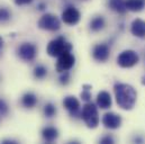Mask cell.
I'll use <instances>...</instances> for the list:
<instances>
[{"label": "cell", "mask_w": 145, "mask_h": 144, "mask_svg": "<svg viewBox=\"0 0 145 144\" xmlns=\"http://www.w3.org/2000/svg\"><path fill=\"white\" fill-rule=\"evenodd\" d=\"M34 77L36 79H44L47 74V69L44 67V65H37L34 69Z\"/></svg>", "instance_id": "cell-19"}, {"label": "cell", "mask_w": 145, "mask_h": 144, "mask_svg": "<svg viewBox=\"0 0 145 144\" xmlns=\"http://www.w3.org/2000/svg\"><path fill=\"white\" fill-rule=\"evenodd\" d=\"M131 32L132 34L136 37L144 38L145 37V22L142 19H135L133 20L131 25Z\"/></svg>", "instance_id": "cell-12"}, {"label": "cell", "mask_w": 145, "mask_h": 144, "mask_svg": "<svg viewBox=\"0 0 145 144\" xmlns=\"http://www.w3.org/2000/svg\"><path fill=\"white\" fill-rule=\"evenodd\" d=\"M55 114H56V107L52 103H48V104H46L44 106V115L46 117L51 118V117L55 116Z\"/></svg>", "instance_id": "cell-20"}, {"label": "cell", "mask_w": 145, "mask_h": 144, "mask_svg": "<svg viewBox=\"0 0 145 144\" xmlns=\"http://www.w3.org/2000/svg\"><path fill=\"white\" fill-rule=\"evenodd\" d=\"M81 117L89 128H96L99 124L98 109L95 104H92L90 101L83 106L82 111H81Z\"/></svg>", "instance_id": "cell-3"}, {"label": "cell", "mask_w": 145, "mask_h": 144, "mask_svg": "<svg viewBox=\"0 0 145 144\" xmlns=\"http://www.w3.org/2000/svg\"><path fill=\"white\" fill-rule=\"evenodd\" d=\"M75 63V58L71 53V51L65 52L63 54H61L57 59L56 62V71L62 73V72L69 71L70 69H72L73 65Z\"/></svg>", "instance_id": "cell-7"}, {"label": "cell", "mask_w": 145, "mask_h": 144, "mask_svg": "<svg viewBox=\"0 0 145 144\" xmlns=\"http://www.w3.org/2000/svg\"><path fill=\"white\" fill-rule=\"evenodd\" d=\"M140 61V56L135 51L126 50L121 52L117 58V63L121 68H132L136 65Z\"/></svg>", "instance_id": "cell-5"}, {"label": "cell", "mask_w": 145, "mask_h": 144, "mask_svg": "<svg viewBox=\"0 0 145 144\" xmlns=\"http://www.w3.org/2000/svg\"><path fill=\"white\" fill-rule=\"evenodd\" d=\"M114 90H115L116 101L119 107L125 110L133 109L136 104L137 94L132 86L126 83H116L114 86Z\"/></svg>", "instance_id": "cell-1"}, {"label": "cell", "mask_w": 145, "mask_h": 144, "mask_svg": "<svg viewBox=\"0 0 145 144\" xmlns=\"http://www.w3.org/2000/svg\"><path fill=\"white\" fill-rule=\"evenodd\" d=\"M90 89H91V86H88V84H84L83 86V90L81 92V98L82 100L89 103L91 100V94H90Z\"/></svg>", "instance_id": "cell-22"}, {"label": "cell", "mask_w": 145, "mask_h": 144, "mask_svg": "<svg viewBox=\"0 0 145 144\" xmlns=\"http://www.w3.org/2000/svg\"><path fill=\"white\" fill-rule=\"evenodd\" d=\"M127 10L138 12L143 10L145 7V0H125Z\"/></svg>", "instance_id": "cell-17"}, {"label": "cell", "mask_w": 145, "mask_h": 144, "mask_svg": "<svg viewBox=\"0 0 145 144\" xmlns=\"http://www.w3.org/2000/svg\"><path fill=\"white\" fill-rule=\"evenodd\" d=\"M100 143L111 144V143H114V139H112V136H110V135H106V136H104V137L100 140Z\"/></svg>", "instance_id": "cell-25"}, {"label": "cell", "mask_w": 145, "mask_h": 144, "mask_svg": "<svg viewBox=\"0 0 145 144\" xmlns=\"http://www.w3.org/2000/svg\"><path fill=\"white\" fill-rule=\"evenodd\" d=\"M18 56L26 62L33 61L37 55V47L33 43H23L17 50Z\"/></svg>", "instance_id": "cell-6"}, {"label": "cell", "mask_w": 145, "mask_h": 144, "mask_svg": "<svg viewBox=\"0 0 145 144\" xmlns=\"http://www.w3.org/2000/svg\"><path fill=\"white\" fill-rule=\"evenodd\" d=\"M105 25H106L105 18L103 16H97L90 22V29L92 32H99L105 27Z\"/></svg>", "instance_id": "cell-18"}, {"label": "cell", "mask_w": 145, "mask_h": 144, "mask_svg": "<svg viewBox=\"0 0 145 144\" xmlns=\"http://www.w3.org/2000/svg\"><path fill=\"white\" fill-rule=\"evenodd\" d=\"M33 0H15V3L17 6H23V5H28L31 3Z\"/></svg>", "instance_id": "cell-26"}, {"label": "cell", "mask_w": 145, "mask_h": 144, "mask_svg": "<svg viewBox=\"0 0 145 144\" xmlns=\"http://www.w3.org/2000/svg\"><path fill=\"white\" fill-rule=\"evenodd\" d=\"M108 6L112 11H115L117 14H120V15H124L127 11L125 0H109Z\"/></svg>", "instance_id": "cell-15"}, {"label": "cell", "mask_w": 145, "mask_h": 144, "mask_svg": "<svg viewBox=\"0 0 145 144\" xmlns=\"http://www.w3.org/2000/svg\"><path fill=\"white\" fill-rule=\"evenodd\" d=\"M63 106L70 113L72 117H76L80 110V103L74 96H68L63 100Z\"/></svg>", "instance_id": "cell-11"}, {"label": "cell", "mask_w": 145, "mask_h": 144, "mask_svg": "<svg viewBox=\"0 0 145 144\" xmlns=\"http://www.w3.org/2000/svg\"><path fill=\"white\" fill-rule=\"evenodd\" d=\"M71 50H72V44L67 42V39L63 36H59L57 38H55L48 43L46 52L52 58H59L61 54L69 52Z\"/></svg>", "instance_id": "cell-2"}, {"label": "cell", "mask_w": 145, "mask_h": 144, "mask_svg": "<svg viewBox=\"0 0 145 144\" xmlns=\"http://www.w3.org/2000/svg\"><path fill=\"white\" fill-rule=\"evenodd\" d=\"M80 18H81L80 11L73 6L67 7L62 12V20L67 25H76L80 22Z\"/></svg>", "instance_id": "cell-8"}, {"label": "cell", "mask_w": 145, "mask_h": 144, "mask_svg": "<svg viewBox=\"0 0 145 144\" xmlns=\"http://www.w3.org/2000/svg\"><path fill=\"white\" fill-rule=\"evenodd\" d=\"M2 144H17V141H14V140H3Z\"/></svg>", "instance_id": "cell-27"}, {"label": "cell", "mask_w": 145, "mask_h": 144, "mask_svg": "<svg viewBox=\"0 0 145 144\" xmlns=\"http://www.w3.org/2000/svg\"><path fill=\"white\" fill-rule=\"evenodd\" d=\"M103 124L106 128L116 130L121 125V117L115 113H107L103 117Z\"/></svg>", "instance_id": "cell-10"}, {"label": "cell", "mask_w": 145, "mask_h": 144, "mask_svg": "<svg viewBox=\"0 0 145 144\" xmlns=\"http://www.w3.org/2000/svg\"><path fill=\"white\" fill-rule=\"evenodd\" d=\"M42 136H43V139H44L45 142L52 143V142H54L59 137V131L55 127H53V126H47V127H44L43 128Z\"/></svg>", "instance_id": "cell-13"}, {"label": "cell", "mask_w": 145, "mask_h": 144, "mask_svg": "<svg viewBox=\"0 0 145 144\" xmlns=\"http://www.w3.org/2000/svg\"><path fill=\"white\" fill-rule=\"evenodd\" d=\"M69 81H70V73L68 71L62 72V75L60 77V83L65 86V84L69 83Z\"/></svg>", "instance_id": "cell-23"}, {"label": "cell", "mask_w": 145, "mask_h": 144, "mask_svg": "<svg viewBox=\"0 0 145 144\" xmlns=\"http://www.w3.org/2000/svg\"><path fill=\"white\" fill-rule=\"evenodd\" d=\"M11 18V12L3 7H0V24L9 22Z\"/></svg>", "instance_id": "cell-21"}, {"label": "cell", "mask_w": 145, "mask_h": 144, "mask_svg": "<svg viewBox=\"0 0 145 144\" xmlns=\"http://www.w3.org/2000/svg\"><path fill=\"white\" fill-rule=\"evenodd\" d=\"M97 105L101 109H107L111 106V97L107 91H100L97 96Z\"/></svg>", "instance_id": "cell-14"}, {"label": "cell", "mask_w": 145, "mask_h": 144, "mask_svg": "<svg viewBox=\"0 0 145 144\" xmlns=\"http://www.w3.org/2000/svg\"><path fill=\"white\" fill-rule=\"evenodd\" d=\"M45 8H46V5H45V3H43V2H42V3H39V5H38V9H39V10H44Z\"/></svg>", "instance_id": "cell-28"}, {"label": "cell", "mask_w": 145, "mask_h": 144, "mask_svg": "<svg viewBox=\"0 0 145 144\" xmlns=\"http://www.w3.org/2000/svg\"><path fill=\"white\" fill-rule=\"evenodd\" d=\"M8 113V106L3 100H0V115H6Z\"/></svg>", "instance_id": "cell-24"}, {"label": "cell", "mask_w": 145, "mask_h": 144, "mask_svg": "<svg viewBox=\"0 0 145 144\" xmlns=\"http://www.w3.org/2000/svg\"><path fill=\"white\" fill-rule=\"evenodd\" d=\"M37 26L40 29H44V31L55 32V31H59L61 28V22L55 15L45 14L39 18V20L37 23Z\"/></svg>", "instance_id": "cell-4"}, {"label": "cell", "mask_w": 145, "mask_h": 144, "mask_svg": "<svg viewBox=\"0 0 145 144\" xmlns=\"http://www.w3.org/2000/svg\"><path fill=\"white\" fill-rule=\"evenodd\" d=\"M2 46H3V38L0 36V52H1V50H2Z\"/></svg>", "instance_id": "cell-29"}, {"label": "cell", "mask_w": 145, "mask_h": 144, "mask_svg": "<svg viewBox=\"0 0 145 144\" xmlns=\"http://www.w3.org/2000/svg\"><path fill=\"white\" fill-rule=\"evenodd\" d=\"M38 103L36 95L33 92H26L23 97H22V105L25 108H33L36 106V104Z\"/></svg>", "instance_id": "cell-16"}, {"label": "cell", "mask_w": 145, "mask_h": 144, "mask_svg": "<svg viewBox=\"0 0 145 144\" xmlns=\"http://www.w3.org/2000/svg\"><path fill=\"white\" fill-rule=\"evenodd\" d=\"M110 48L107 44H97L92 50V56L98 62H105L109 59Z\"/></svg>", "instance_id": "cell-9"}]
</instances>
